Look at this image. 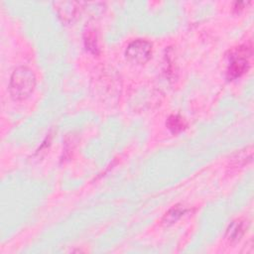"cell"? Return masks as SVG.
<instances>
[{
	"label": "cell",
	"mask_w": 254,
	"mask_h": 254,
	"mask_svg": "<svg viewBox=\"0 0 254 254\" xmlns=\"http://www.w3.org/2000/svg\"><path fill=\"white\" fill-rule=\"evenodd\" d=\"M35 84L36 77L33 70L27 66H19L10 77V93L14 99L23 100L33 92Z\"/></svg>",
	"instance_id": "6da1fadb"
},
{
	"label": "cell",
	"mask_w": 254,
	"mask_h": 254,
	"mask_svg": "<svg viewBox=\"0 0 254 254\" xmlns=\"http://www.w3.org/2000/svg\"><path fill=\"white\" fill-rule=\"evenodd\" d=\"M152 55V44L146 40L138 39L130 43L126 49V59L134 64H145Z\"/></svg>",
	"instance_id": "7a4b0ae2"
},
{
	"label": "cell",
	"mask_w": 254,
	"mask_h": 254,
	"mask_svg": "<svg viewBox=\"0 0 254 254\" xmlns=\"http://www.w3.org/2000/svg\"><path fill=\"white\" fill-rule=\"evenodd\" d=\"M247 47L238 48V50L231 56V63L227 69V75L230 78H236L242 75L249 66L247 61Z\"/></svg>",
	"instance_id": "3957f363"
},
{
	"label": "cell",
	"mask_w": 254,
	"mask_h": 254,
	"mask_svg": "<svg viewBox=\"0 0 254 254\" xmlns=\"http://www.w3.org/2000/svg\"><path fill=\"white\" fill-rule=\"evenodd\" d=\"M245 221L242 219H236L231 222L226 230V238L230 242H237L241 239L245 232Z\"/></svg>",
	"instance_id": "277c9868"
},
{
	"label": "cell",
	"mask_w": 254,
	"mask_h": 254,
	"mask_svg": "<svg viewBox=\"0 0 254 254\" xmlns=\"http://www.w3.org/2000/svg\"><path fill=\"white\" fill-rule=\"evenodd\" d=\"M167 126L173 133H178L186 127V122L181 116L172 115L167 121Z\"/></svg>",
	"instance_id": "5b68a950"
},
{
	"label": "cell",
	"mask_w": 254,
	"mask_h": 254,
	"mask_svg": "<svg viewBox=\"0 0 254 254\" xmlns=\"http://www.w3.org/2000/svg\"><path fill=\"white\" fill-rule=\"evenodd\" d=\"M186 209L184 207H181L179 205H176L174 206L173 208H171L167 213L166 215L164 216L163 218V221L166 223V224H171V223H174L176 222L184 213H185Z\"/></svg>",
	"instance_id": "8992f818"
}]
</instances>
